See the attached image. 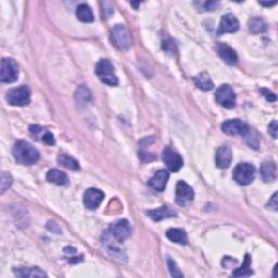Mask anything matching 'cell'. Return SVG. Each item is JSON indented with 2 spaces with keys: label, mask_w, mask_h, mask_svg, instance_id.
<instances>
[{
  "label": "cell",
  "mask_w": 278,
  "mask_h": 278,
  "mask_svg": "<svg viewBox=\"0 0 278 278\" xmlns=\"http://www.w3.org/2000/svg\"><path fill=\"white\" fill-rule=\"evenodd\" d=\"M111 234L121 243L128 239L132 235V225L127 219H119L110 226Z\"/></svg>",
  "instance_id": "10"
},
{
  "label": "cell",
  "mask_w": 278,
  "mask_h": 278,
  "mask_svg": "<svg viewBox=\"0 0 278 278\" xmlns=\"http://www.w3.org/2000/svg\"><path fill=\"white\" fill-rule=\"evenodd\" d=\"M253 274L252 268H251V258L249 254H247L244 260L243 265H241L239 268H237L236 271H234L232 276L235 277H248Z\"/></svg>",
  "instance_id": "25"
},
{
  "label": "cell",
  "mask_w": 278,
  "mask_h": 278,
  "mask_svg": "<svg viewBox=\"0 0 278 278\" xmlns=\"http://www.w3.org/2000/svg\"><path fill=\"white\" fill-rule=\"evenodd\" d=\"M96 74L102 83L109 86H116L119 84L118 76L114 73V68L108 59H101L96 65Z\"/></svg>",
  "instance_id": "3"
},
{
  "label": "cell",
  "mask_w": 278,
  "mask_h": 278,
  "mask_svg": "<svg viewBox=\"0 0 278 278\" xmlns=\"http://www.w3.org/2000/svg\"><path fill=\"white\" fill-rule=\"evenodd\" d=\"M104 198L105 194L100 189L89 188L84 194V204L89 210H96L97 208H99Z\"/></svg>",
  "instance_id": "13"
},
{
  "label": "cell",
  "mask_w": 278,
  "mask_h": 278,
  "mask_svg": "<svg viewBox=\"0 0 278 278\" xmlns=\"http://www.w3.org/2000/svg\"><path fill=\"white\" fill-rule=\"evenodd\" d=\"M111 36L115 47L120 49V50L126 51L132 47L133 45L132 36L125 25L122 24L115 25L111 31Z\"/></svg>",
  "instance_id": "4"
},
{
  "label": "cell",
  "mask_w": 278,
  "mask_h": 278,
  "mask_svg": "<svg viewBox=\"0 0 278 278\" xmlns=\"http://www.w3.org/2000/svg\"><path fill=\"white\" fill-rule=\"evenodd\" d=\"M40 139H42L43 142L47 143V145H55V137H53L50 132H44Z\"/></svg>",
  "instance_id": "32"
},
{
  "label": "cell",
  "mask_w": 278,
  "mask_h": 278,
  "mask_svg": "<svg viewBox=\"0 0 278 278\" xmlns=\"http://www.w3.org/2000/svg\"><path fill=\"white\" fill-rule=\"evenodd\" d=\"M195 84L196 86L198 87L201 91H212L214 87V84L212 82V79L210 78V76L207 73H200L199 75H197L195 77Z\"/></svg>",
  "instance_id": "24"
},
{
  "label": "cell",
  "mask_w": 278,
  "mask_h": 278,
  "mask_svg": "<svg viewBox=\"0 0 278 278\" xmlns=\"http://www.w3.org/2000/svg\"><path fill=\"white\" fill-rule=\"evenodd\" d=\"M92 95L87 88H85L84 86L77 89V92L75 93V99L77 101V104L79 105H86L91 100Z\"/></svg>",
  "instance_id": "27"
},
{
  "label": "cell",
  "mask_w": 278,
  "mask_h": 278,
  "mask_svg": "<svg viewBox=\"0 0 278 278\" xmlns=\"http://www.w3.org/2000/svg\"><path fill=\"white\" fill-rule=\"evenodd\" d=\"M15 276L19 277H47L46 273H44L38 267H25V268H15Z\"/></svg>",
  "instance_id": "22"
},
{
  "label": "cell",
  "mask_w": 278,
  "mask_h": 278,
  "mask_svg": "<svg viewBox=\"0 0 278 278\" xmlns=\"http://www.w3.org/2000/svg\"><path fill=\"white\" fill-rule=\"evenodd\" d=\"M239 30V22L237 20V17L232 15V13H226L224 15L219 22V28H218V35L225 34V33H235Z\"/></svg>",
  "instance_id": "14"
},
{
  "label": "cell",
  "mask_w": 278,
  "mask_h": 278,
  "mask_svg": "<svg viewBox=\"0 0 278 278\" xmlns=\"http://www.w3.org/2000/svg\"><path fill=\"white\" fill-rule=\"evenodd\" d=\"M219 6V2L216 1H209V2H205L204 3V8L205 10H209V11H213L216 9V7Z\"/></svg>",
  "instance_id": "35"
},
{
  "label": "cell",
  "mask_w": 278,
  "mask_h": 278,
  "mask_svg": "<svg viewBox=\"0 0 278 278\" xmlns=\"http://www.w3.org/2000/svg\"><path fill=\"white\" fill-rule=\"evenodd\" d=\"M255 169L250 163H240L234 170V179L241 186H247L253 182Z\"/></svg>",
  "instance_id": "7"
},
{
  "label": "cell",
  "mask_w": 278,
  "mask_h": 278,
  "mask_svg": "<svg viewBox=\"0 0 278 278\" xmlns=\"http://www.w3.org/2000/svg\"><path fill=\"white\" fill-rule=\"evenodd\" d=\"M247 139V143L250 147H252L253 149H258V147H259V136H258V134L255 133L254 131H252V129H250L249 133L247 134V135L245 136Z\"/></svg>",
  "instance_id": "29"
},
{
  "label": "cell",
  "mask_w": 278,
  "mask_h": 278,
  "mask_svg": "<svg viewBox=\"0 0 278 278\" xmlns=\"http://www.w3.org/2000/svg\"><path fill=\"white\" fill-rule=\"evenodd\" d=\"M168 266H169L170 273H171V275L173 277H183L184 276L183 273H181V271L178 270L176 263H175L174 260H172L171 258H168Z\"/></svg>",
  "instance_id": "31"
},
{
  "label": "cell",
  "mask_w": 278,
  "mask_h": 278,
  "mask_svg": "<svg viewBox=\"0 0 278 278\" xmlns=\"http://www.w3.org/2000/svg\"><path fill=\"white\" fill-rule=\"evenodd\" d=\"M260 173L264 182L272 183L276 179V165L272 161H265L260 168Z\"/></svg>",
  "instance_id": "19"
},
{
  "label": "cell",
  "mask_w": 278,
  "mask_h": 278,
  "mask_svg": "<svg viewBox=\"0 0 278 278\" xmlns=\"http://www.w3.org/2000/svg\"><path fill=\"white\" fill-rule=\"evenodd\" d=\"M31 91L28 86H20L10 89L7 93V101L11 106H26L30 104Z\"/></svg>",
  "instance_id": "6"
},
{
  "label": "cell",
  "mask_w": 278,
  "mask_h": 278,
  "mask_svg": "<svg viewBox=\"0 0 278 278\" xmlns=\"http://www.w3.org/2000/svg\"><path fill=\"white\" fill-rule=\"evenodd\" d=\"M194 190L186 182L179 181L176 185V203L181 207H186L194 200Z\"/></svg>",
  "instance_id": "11"
},
{
  "label": "cell",
  "mask_w": 278,
  "mask_h": 278,
  "mask_svg": "<svg viewBox=\"0 0 278 278\" xmlns=\"http://www.w3.org/2000/svg\"><path fill=\"white\" fill-rule=\"evenodd\" d=\"M215 100L226 109H232L236 106V93L230 85H222L215 93Z\"/></svg>",
  "instance_id": "8"
},
{
  "label": "cell",
  "mask_w": 278,
  "mask_h": 278,
  "mask_svg": "<svg viewBox=\"0 0 278 278\" xmlns=\"http://www.w3.org/2000/svg\"><path fill=\"white\" fill-rule=\"evenodd\" d=\"M58 162H59V164H61L62 167L72 170V171H78L79 170L78 161H76L74 158H72V156L65 154H59V156H58Z\"/></svg>",
  "instance_id": "26"
},
{
  "label": "cell",
  "mask_w": 278,
  "mask_h": 278,
  "mask_svg": "<svg viewBox=\"0 0 278 278\" xmlns=\"http://www.w3.org/2000/svg\"><path fill=\"white\" fill-rule=\"evenodd\" d=\"M232 159V154L230 146L224 145L218 148L216 155H215V163L219 169H227L231 165Z\"/></svg>",
  "instance_id": "15"
},
{
  "label": "cell",
  "mask_w": 278,
  "mask_h": 278,
  "mask_svg": "<svg viewBox=\"0 0 278 278\" xmlns=\"http://www.w3.org/2000/svg\"><path fill=\"white\" fill-rule=\"evenodd\" d=\"M268 132L272 135V137L276 139L277 138V134H278V126H277V122L276 121H272V123L268 126Z\"/></svg>",
  "instance_id": "34"
},
{
  "label": "cell",
  "mask_w": 278,
  "mask_h": 278,
  "mask_svg": "<svg viewBox=\"0 0 278 278\" xmlns=\"http://www.w3.org/2000/svg\"><path fill=\"white\" fill-rule=\"evenodd\" d=\"M12 154L17 163L23 165H32L39 160V152L31 143L23 140H19L15 143Z\"/></svg>",
  "instance_id": "1"
},
{
  "label": "cell",
  "mask_w": 278,
  "mask_h": 278,
  "mask_svg": "<svg viewBox=\"0 0 278 278\" xmlns=\"http://www.w3.org/2000/svg\"><path fill=\"white\" fill-rule=\"evenodd\" d=\"M260 4H262V6H266V7H271V6H274V4L276 3L275 1H273V2H262V1H260L259 2Z\"/></svg>",
  "instance_id": "37"
},
{
  "label": "cell",
  "mask_w": 278,
  "mask_h": 278,
  "mask_svg": "<svg viewBox=\"0 0 278 278\" xmlns=\"http://www.w3.org/2000/svg\"><path fill=\"white\" fill-rule=\"evenodd\" d=\"M260 92H261L262 95L266 98V100L267 101H270V102H273V101H275L276 100V96L272 92L268 91V89L266 88H262V89H260Z\"/></svg>",
  "instance_id": "33"
},
{
  "label": "cell",
  "mask_w": 278,
  "mask_h": 278,
  "mask_svg": "<svg viewBox=\"0 0 278 278\" xmlns=\"http://www.w3.org/2000/svg\"><path fill=\"white\" fill-rule=\"evenodd\" d=\"M147 215L152 219V221L160 222L164 218H171V217L176 216V212L173 211L171 208L167 207V205H163V207L158 208V209L147 211Z\"/></svg>",
  "instance_id": "18"
},
{
  "label": "cell",
  "mask_w": 278,
  "mask_h": 278,
  "mask_svg": "<svg viewBox=\"0 0 278 278\" xmlns=\"http://www.w3.org/2000/svg\"><path fill=\"white\" fill-rule=\"evenodd\" d=\"M102 246L107 250V253L120 263H125L127 261V257L125 254V250L115 237L111 234L110 231H106L102 235Z\"/></svg>",
  "instance_id": "2"
},
{
  "label": "cell",
  "mask_w": 278,
  "mask_h": 278,
  "mask_svg": "<svg viewBox=\"0 0 278 278\" xmlns=\"http://www.w3.org/2000/svg\"><path fill=\"white\" fill-rule=\"evenodd\" d=\"M268 207L271 209H273L274 211L277 210V194H274L272 197V199L270 200V202H268Z\"/></svg>",
  "instance_id": "36"
},
{
  "label": "cell",
  "mask_w": 278,
  "mask_h": 278,
  "mask_svg": "<svg viewBox=\"0 0 278 278\" xmlns=\"http://www.w3.org/2000/svg\"><path fill=\"white\" fill-rule=\"evenodd\" d=\"M217 51L219 57L230 65H235L238 62V56H237L236 51L232 47L224 43H219L217 45Z\"/></svg>",
  "instance_id": "16"
},
{
  "label": "cell",
  "mask_w": 278,
  "mask_h": 278,
  "mask_svg": "<svg viewBox=\"0 0 278 278\" xmlns=\"http://www.w3.org/2000/svg\"><path fill=\"white\" fill-rule=\"evenodd\" d=\"M76 16H77L79 21L85 22V23H91V22L93 21V13L91 7L86 3H80L76 8Z\"/></svg>",
  "instance_id": "23"
},
{
  "label": "cell",
  "mask_w": 278,
  "mask_h": 278,
  "mask_svg": "<svg viewBox=\"0 0 278 278\" xmlns=\"http://www.w3.org/2000/svg\"><path fill=\"white\" fill-rule=\"evenodd\" d=\"M169 176L170 175L168 171H165V170H160V171H158L154 175V177L150 178V181L148 182V185H149L152 189L162 192L165 189V186H167Z\"/></svg>",
  "instance_id": "17"
},
{
  "label": "cell",
  "mask_w": 278,
  "mask_h": 278,
  "mask_svg": "<svg viewBox=\"0 0 278 278\" xmlns=\"http://www.w3.org/2000/svg\"><path fill=\"white\" fill-rule=\"evenodd\" d=\"M223 133L231 136H246L249 133L250 128L241 120H228L222 124Z\"/></svg>",
  "instance_id": "9"
},
{
  "label": "cell",
  "mask_w": 278,
  "mask_h": 278,
  "mask_svg": "<svg viewBox=\"0 0 278 278\" xmlns=\"http://www.w3.org/2000/svg\"><path fill=\"white\" fill-rule=\"evenodd\" d=\"M12 184V177L10 173L3 172L1 175V194L3 195L7 189H9Z\"/></svg>",
  "instance_id": "30"
},
{
  "label": "cell",
  "mask_w": 278,
  "mask_h": 278,
  "mask_svg": "<svg viewBox=\"0 0 278 278\" xmlns=\"http://www.w3.org/2000/svg\"><path fill=\"white\" fill-rule=\"evenodd\" d=\"M47 179L50 183L55 184L58 186H64L69 183V177L64 172H61L59 170H51L47 174Z\"/></svg>",
  "instance_id": "20"
},
{
  "label": "cell",
  "mask_w": 278,
  "mask_h": 278,
  "mask_svg": "<svg viewBox=\"0 0 278 278\" xmlns=\"http://www.w3.org/2000/svg\"><path fill=\"white\" fill-rule=\"evenodd\" d=\"M250 31L254 34L259 33H264L266 31V24L262 19H259V17H255V19L250 21Z\"/></svg>",
  "instance_id": "28"
},
{
  "label": "cell",
  "mask_w": 278,
  "mask_h": 278,
  "mask_svg": "<svg viewBox=\"0 0 278 278\" xmlns=\"http://www.w3.org/2000/svg\"><path fill=\"white\" fill-rule=\"evenodd\" d=\"M167 237L179 245H187L188 244V236L185 231L179 230V228H171L167 232Z\"/></svg>",
  "instance_id": "21"
},
{
  "label": "cell",
  "mask_w": 278,
  "mask_h": 278,
  "mask_svg": "<svg viewBox=\"0 0 278 278\" xmlns=\"http://www.w3.org/2000/svg\"><path fill=\"white\" fill-rule=\"evenodd\" d=\"M19 77V66L11 58H3L0 68V79L2 83H15Z\"/></svg>",
  "instance_id": "5"
},
{
  "label": "cell",
  "mask_w": 278,
  "mask_h": 278,
  "mask_svg": "<svg viewBox=\"0 0 278 278\" xmlns=\"http://www.w3.org/2000/svg\"><path fill=\"white\" fill-rule=\"evenodd\" d=\"M162 159L165 165H167V168L171 172H177L183 168L184 161L182 156L179 155L176 151H174L172 148H164L162 152Z\"/></svg>",
  "instance_id": "12"
}]
</instances>
